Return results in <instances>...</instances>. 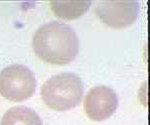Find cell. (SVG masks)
<instances>
[{"label": "cell", "instance_id": "obj_1", "mask_svg": "<svg viewBox=\"0 0 150 125\" xmlns=\"http://www.w3.org/2000/svg\"><path fill=\"white\" fill-rule=\"evenodd\" d=\"M34 53L52 65L69 64L79 53V38L68 24L52 21L38 27L32 39Z\"/></svg>", "mask_w": 150, "mask_h": 125}, {"label": "cell", "instance_id": "obj_7", "mask_svg": "<svg viewBox=\"0 0 150 125\" xmlns=\"http://www.w3.org/2000/svg\"><path fill=\"white\" fill-rule=\"evenodd\" d=\"M52 11L57 16L64 19H75L82 16L91 6L90 1L59 2L52 1L50 3Z\"/></svg>", "mask_w": 150, "mask_h": 125}, {"label": "cell", "instance_id": "obj_2", "mask_svg": "<svg viewBox=\"0 0 150 125\" xmlns=\"http://www.w3.org/2000/svg\"><path fill=\"white\" fill-rule=\"evenodd\" d=\"M84 87L80 77L62 73L47 80L41 87V99L47 107L57 111L75 108L83 98Z\"/></svg>", "mask_w": 150, "mask_h": 125}, {"label": "cell", "instance_id": "obj_3", "mask_svg": "<svg viewBox=\"0 0 150 125\" xmlns=\"http://www.w3.org/2000/svg\"><path fill=\"white\" fill-rule=\"evenodd\" d=\"M36 88L33 73L23 65H11L0 72V95L13 102L30 98Z\"/></svg>", "mask_w": 150, "mask_h": 125}, {"label": "cell", "instance_id": "obj_6", "mask_svg": "<svg viewBox=\"0 0 150 125\" xmlns=\"http://www.w3.org/2000/svg\"><path fill=\"white\" fill-rule=\"evenodd\" d=\"M0 125H42L34 110L24 106H15L3 114Z\"/></svg>", "mask_w": 150, "mask_h": 125}, {"label": "cell", "instance_id": "obj_4", "mask_svg": "<svg viewBox=\"0 0 150 125\" xmlns=\"http://www.w3.org/2000/svg\"><path fill=\"white\" fill-rule=\"evenodd\" d=\"M96 13L105 24L115 28L134 23L139 14V3L135 1H103L97 5Z\"/></svg>", "mask_w": 150, "mask_h": 125}, {"label": "cell", "instance_id": "obj_5", "mask_svg": "<svg viewBox=\"0 0 150 125\" xmlns=\"http://www.w3.org/2000/svg\"><path fill=\"white\" fill-rule=\"evenodd\" d=\"M118 106V97L115 91L107 86L94 87L85 97L84 107L88 117L95 121L108 119Z\"/></svg>", "mask_w": 150, "mask_h": 125}]
</instances>
